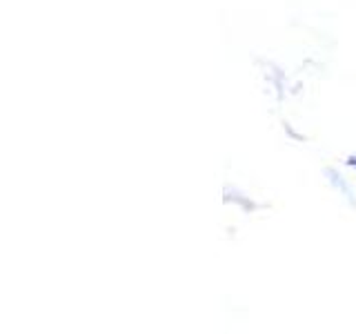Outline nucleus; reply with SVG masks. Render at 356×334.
I'll return each mask as SVG.
<instances>
[{
	"label": "nucleus",
	"instance_id": "nucleus-1",
	"mask_svg": "<svg viewBox=\"0 0 356 334\" xmlns=\"http://www.w3.org/2000/svg\"><path fill=\"white\" fill-rule=\"evenodd\" d=\"M348 165H350V167H354V170H356V154H354V156H350V159H348Z\"/></svg>",
	"mask_w": 356,
	"mask_h": 334
}]
</instances>
